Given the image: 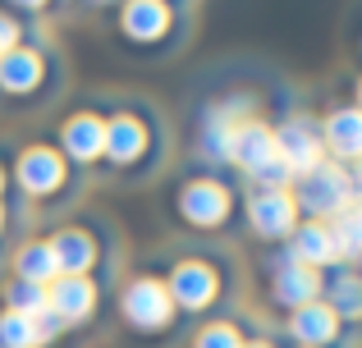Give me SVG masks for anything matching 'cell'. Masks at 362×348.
I'll list each match as a JSON object with an SVG mask.
<instances>
[{
  "label": "cell",
  "mask_w": 362,
  "mask_h": 348,
  "mask_svg": "<svg viewBox=\"0 0 362 348\" xmlns=\"http://www.w3.org/2000/svg\"><path fill=\"white\" fill-rule=\"evenodd\" d=\"M160 143H165V128H160L156 110L151 106H119L115 115H106V170L119 179H138L151 174L160 161Z\"/></svg>",
  "instance_id": "6da1fadb"
},
{
  "label": "cell",
  "mask_w": 362,
  "mask_h": 348,
  "mask_svg": "<svg viewBox=\"0 0 362 348\" xmlns=\"http://www.w3.org/2000/svg\"><path fill=\"white\" fill-rule=\"evenodd\" d=\"M60 88V60L46 42H18L0 55V101L18 106H42Z\"/></svg>",
  "instance_id": "7a4b0ae2"
},
{
  "label": "cell",
  "mask_w": 362,
  "mask_h": 348,
  "mask_svg": "<svg viewBox=\"0 0 362 348\" xmlns=\"http://www.w3.org/2000/svg\"><path fill=\"white\" fill-rule=\"evenodd\" d=\"M165 289L175 298L179 316H206L230 294V270H225V261L206 257V252H184V257L170 261Z\"/></svg>",
  "instance_id": "3957f363"
},
{
  "label": "cell",
  "mask_w": 362,
  "mask_h": 348,
  "mask_svg": "<svg viewBox=\"0 0 362 348\" xmlns=\"http://www.w3.org/2000/svg\"><path fill=\"white\" fill-rule=\"evenodd\" d=\"M115 32L129 51H170L184 37V5L175 0H119Z\"/></svg>",
  "instance_id": "277c9868"
},
{
  "label": "cell",
  "mask_w": 362,
  "mask_h": 348,
  "mask_svg": "<svg viewBox=\"0 0 362 348\" xmlns=\"http://www.w3.org/2000/svg\"><path fill=\"white\" fill-rule=\"evenodd\" d=\"M234 211H239V197L225 184L221 174H193L175 188V215L179 224H188L193 234H221L230 229Z\"/></svg>",
  "instance_id": "5b68a950"
},
{
  "label": "cell",
  "mask_w": 362,
  "mask_h": 348,
  "mask_svg": "<svg viewBox=\"0 0 362 348\" xmlns=\"http://www.w3.org/2000/svg\"><path fill=\"white\" fill-rule=\"evenodd\" d=\"M289 193H293V202H298V215H308V220H326V224L358 202V188H354L349 165L330 161V156L317 165V170L293 179Z\"/></svg>",
  "instance_id": "8992f818"
},
{
  "label": "cell",
  "mask_w": 362,
  "mask_h": 348,
  "mask_svg": "<svg viewBox=\"0 0 362 348\" xmlns=\"http://www.w3.org/2000/svg\"><path fill=\"white\" fill-rule=\"evenodd\" d=\"M119 316L124 325H129L133 335H142V340H151V335H170L179 321V307L175 298H170L165 289V275H133L129 284H124L119 294Z\"/></svg>",
  "instance_id": "52a82bcc"
},
{
  "label": "cell",
  "mask_w": 362,
  "mask_h": 348,
  "mask_svg": "<svg viewBox=\"0 0 362 348\" xmlns=\"http://www.w3.org/2000/svg\"><path fill=\"white\" fill-rule=\"evenodd\" d=\"M230 165H234V170H243L257 188H289V170H284L275 124H266L262 115L234 128V156H230Z\"/></svg>",
  "instance_id": "ba28073f"
},
{
  "label": "cell",
  "mask_w": 362,
  "mask_h": 348,
  "mask_svg": "<svg viewBox=\"0 0 362 348\" xmlns=\"http://www.w3.org/2000/svg\"><path fill=\"white\" fill-rule=\"evenodd\" d=\"M69 174H74V165L46 143H33L14 156V184H18V193L37 206L60 202L64 188H69Z\"/></svg>",
  "instance_id": "9c48e42d"
},
{
  "label": "cell",
  "mask_w": 362,
  "mask_h": 348,
  "mask_svg": "<svg viewBox=\"0 0 362 348\" xmlns=\"http://www.w3.org/2000/svg\"><path fill=\"white\" fill-rule=\"evenodd\" d=\"M243 220L247 229L257 234L262 243H284L293 229H298V202H293L289 188H257L243 197Z\"/></svg>",
  "instance_id": "30bf717a"
},
{
  "label": "cell",
  "mask_w": 362,
  "mask_h": 348,
  "mask_svg": "<svg viewBox=\"0 0 362 348\" xmlns=\"http://www.w3.org/2000/svg\"><path fill=\"white\" fill-rule=\"evenodd\" d=\"M275 138H280V156H284V170H289V184H293L298 174L317 170V165L326 161V147H321V124H317V115H303V110L284 115L280 124H275Z\"/></svg>",
  "instance_id": "8fae6325"
},
{
  "label": "cell",
  "mask_w": 362,
  "mask_h": 348,
  "mask_svg": "<svg viewBox=\"0 0 362 348\" xmlns=\"http://www.w3.org/2000/svg\"><path fill=\"white\" fill-rule=\"evenodd\" d=\"M266 298H271L284 316L298 312V307H308V303L321 298V270H312V266H303V261H293V257L280 252V257L271 261V270H266Z\"/></svg>",
  "instance_id": "7c38bea8"
},
{
  "label": "cell",
  "mask_w": 362,
  "mask_h": 348,
  "mask_svg": "<svg viewBox=\"0 0 362 348\" xmlns=\"http://www.w3.org/2000/svg\"><path fill=\"white\" fill-rule=\"evenodd\" d=\"M55 152H60L74 170L101 165V156H106V115H97V110H74L60 124V147H55Z\"/></svg>",
  "instance_id": "4fadbf2b"
},
{
  "label": "cell",
  "mask_w": 362,
  "mask_h": 348,
  "mask_svg": "<svg viewBox=\"0 0 362 348\" xmlns=\"http://www.w3.org/2000/svg\"><path fill=\"white\" fill-rule=\"evenodd\" d=\"M284 335L293 340V348H344L349 344V330L326 303H308L298 312L284 316Z\"/></svg>",
  "instance_id": "5bb4252c"
},
{
  "label": "cell",
  "mask_w": 362,
  "mask_h": 348,
  "mask_svg": "<svg viewBox=\"0 0 362 348\" xmlns=\"http://www.w3.org/2000/svg\"><path fill=\"white\" fill-rule=\"evenodd\" d=\"M317 124H321V147H326L330 161L354 165L362 156V110L358 106H330Z\"/></svg>",
  "instance_id": "9a60e30c"
},
{
  "label": "cell",
  "mask_w": 362,
  "mask_h": 348,
  "mask_svg": "<svg viewBox=\"0 0 362 348\" xmlns=\"http://www.w3.org/2000/svg\"><path fill=\"white\" fill-rule=\"evenodd\" d=\"M51 312L60 316L64 325H83V321H92L97 316V303H101V284L92 275H60L51 289Z\"/></svg>",
  "instance_id": "2e32d148"
},
{
  "label": "cell",
  "mask_w": 362,
  "mask_h": 348,
  "mask_svg": "<svg viewBox=\"0 0 362 348\" xmlns=\"http://www.w3.org/2000/svg\"><path fill=\"white\" fill-rule=\"evenodd\" d=\"M321 303L344 321V330H362V270L354 266L321 270Z\"/></svg>",
  "instance_id": "e0dca14e"
},
{
  "label": "cell",
  "mask_w": 362,
  "mask_h": 348,
  "mask_svg": "<svg viewBox=\"0 0 362 348\" xmlns=\"http://www.w3.org/2000/svg\"><path fill=\"white\" fill-rule=\"evenodd\" d=\"M51 252H55V266L60 275H92L101 257V243L88 224H60L51 234Z\"/></svg>",
  "instance_id": "ac0fdd59"
},
{
  "label": "cell",
  "mask_w": 362,
  "mask_h": 348,
  "mask_svg": "<svg viewBox=\"0 0 362 348\" xmlns=\"http://www.w3.org/2000/svg\"><path fill=\"white\" fill-rule=\"evenodd\" d=\"M284 257L303 261L312 270H330L339 266V248H335V234H330L326 220H298V229L284 239Z\"/></svg>",
  "instance_id": "d6986e66"
},
{
  "label": "cell",
  "mask_w": 362,
  "mask_h": 348,
  "mask_svg": "<svg viewBox=\"0 0 362 348\" xmlns=\"http://www.w3.org/2000/svg\"><path fill=\"white\" fill-rule=\"evenodd\" d=\"M14 275L18 280H33V284H46L51 289L60 280V266H55V252H51V239H23L14 248Z\"/></svg>",
  "instance_id": "ffe728a7"
},
{
  "label": "cell",
  "mask_w": 362,
  "mask_h": 348,
  "mask_svg": "<svg viewBox=\"0 0 362 348\" xmlns=\"http://www.w3.org/2000/svg\"><path fill=\"white\" fill-rule=\"evenodd\" d=\"M330 234H335V248H339V266H362V202H354L344 215L330 220Z\"/></svg>",
  "instance_id": "44dd1931"
},
{
  "label": "cell",
  "mask_w": 362,
  "mask_h": 348,
  "mask_svg": "<svg viewBox=\"0 0 362 348\" xmlns=\"http://www.w3.org/2000/svg\"><path fill=\"white\" fill-rule=\"evenodd\" d=\"M0 303H5L9 312H23V316L51 312V294H46V284H33V280H18V275L5 280V289H0Z\"/></svg>",
  "instance_id": "7402d4cb"
},
{
  "label": "cell",
  "mask_w": 362,
  "mask_h": 348,
  "mask_svg": "<svg viewBox=\"0 0 362 348\" xmlns=\"http://www.w3.org/2000/svg\"><path fill=\"white\" fill-rule=\"evenodd\" d=\"M0 348H46L37 316H23V312L0 307Z\"/></svg>",
  "instance_id": "603a6c76"
},
{
  "label": "cell",
  "mask_w": 362,
  "mask_h": 348,
  "mask_svg": "<svg viewBox=\"0 0 362 348\" xmlns=\"http://www.w3.org/2000/svg\"><path fill=\"white\" fill-rule=\"evenodd\" d=\"M247 335L239 330L234 321H225V316H216V321H202L193 335V348H243Z\"/></svg>",
  "instance_id": "cb8c5ba5"
},
{
  "label": "cell",
  "mask_w": 362,
  "mask_h": 348,
  "mask_svg": "<svg viewBox=\"0 0 362 348\" xmlns=\"http://www.w3.org/2000/svg\"><path fill=\"white\" fill-rule=\"evenodd\" d=\"M23 42V23H18L9 9H0V55L5 51H14V46Z\"/></svg>",
  "instance_id": "d4e9b609"
},
{
  "label": "cell",
  "mask_w": 362,
  "mask_h": 348,
  "mask_svg": "<svg viewBox=\"0 0 362 348\" xmlns=\"http://www.w3.org/2000/svg\"><path fill=\"white\" fill-rule=\"evenodd\" d=\"M5 5H9V9H18V14H46L55 0H5Z\"/></svg>",
  "instance_id": "484cf974"
},
{
  "label": "cell",
  "mask_w": 362,
  "mask_h": 348,
  "mask_svg": "<svg viewBox=\"0 0 362 348\" xmlns=\"http://www.w3.org/2000/svg\"><path fill=\"white\" fill-rule=\"evenodd\" d=\"M349 174H354V188H358V202H362V156H358L354 165H349Z\"/></svg>",
  "instance_id": "4316f807"
},
{
  "label": "cell",
  "mask_w": 362,
  "mask_h": 348,
  "mask_svg": "<svg viewBox=\"0 0 362 348\" xmlns=\"http://www.w3.org/2000/svg\"><path fill=\"white\" fill-rule=\"evenodd\" d=\"M5 234H9V206L0 202V239H5Z\"/></svg>",
  "instance_id": "83f0119b"
},
{
  "label": "cell",
  "mask_w": 362,
  "mask_h": 348,
  "mask_svg": "<svg viewBox=\"0 0 362 348\" xmlns=\"http://www.w3.org/2000/svg\"><path fill=\"white\" fill-rule=\"evenodd\" d=\"M349 106H358V110H362V73L354 78V101H349Z\"/></svg>",
  "instance_id": "f1b7e54d"
},
{
  "label": "cell",
  "mask_w": 362,
  "mask_h": 348,
  "mask_svg": "<svg viewBox=\"0 0 362 348\" xmlns=\"http://www.w3.org/2000/svg\"><path fill=\"white\" fill-rule=\"evenodd\" d=\"M243 348H280V344H271V340H243Z\"/></svg>",
  "instance_id": "f546056e"
},
{
  "label": "cell",
  "mask_w": 362,
  "mask_h": 348,
  "mask_svg": "<svg viewBox=\"0 0 362 348\" xmlns=\"http://www.w3.org/2000/svg\"><path fill=\"white\" fill-rule=\"evenodd\" d=\"M5 188H9V170L0 165V202H5Z\"/></svg>",
  "instance_id": "4dcf8cb0"
},
{
  "label": "cell",
  "mask_w": 362,
  "mask_h": 348,
  "mask_svg": "<svg viewBox=\"0 0 362 348\" xmlns=\"http://www.w3.org/2000/svg\"><path fill=\"white\" fill-rule=\"evenodd\" d=\"M88 5H101V9H106V5H119V0H88Z\"/></svg>",
  "instance_id": "1f68e13d"
},
{
  "label": "cell",
  "mask_w": 362,
  "mask_h": 348,
  "mask_svg": "<svg viewBox=\"0 0 362 348\" xmlns=\"http://www.w3.org/2000/svg\"><path fill=\"white\" fill-rule=\"evenodd\" d=\"M358 55H362V28H358Z\"/></svg>",
  "instance_id": "d6a6232c"
},
{
  "label": "cell",
  "mask_w": 362,
  "mask_h": 348,
  "mask_svg": "<svg viewBox=\"0 0 362 348\" xmlns=\"http://www.w3.org/2000/svg\"><path fill=\"white\" fill-rule=\"evenodd\" d=\"M175 5H188V0H175Z\"/></svg>",
  "instance_id": "836d02e7"
},
{
  "label": "cell",
  "mask_w": 362,
  "mask_h": 348,
  "mask_svg": "<svg viewBox=\"0 0 362 348\" xmlns=\"http://www.w3.org/2000/svg\"><path fill=\"white\" fill-rule=\"evenodd\" d=\"M64 5H69V0H64Z\"/></svg>",
  "instance_id": "e575fe53"
}]
</instances>
